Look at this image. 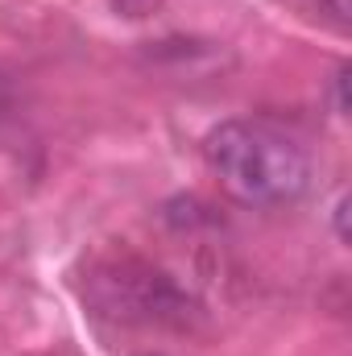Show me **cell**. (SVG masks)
<instances>
[{
	"mask_svg": "<svg viewBox=\"0 0 352 356\" xmlns=\"http://www.w3.org/2000/svg\"><path fill=\"white\" fill-rule=\"evenodd\" d=\"M203 154L220 186L245 207H286L311 186L307 149L265 120L216 124L203 141Z\"/></svg>",
	"mask_w": 352,
	"mask_h": 356,
	"instance_id": "cell-1",
	"label": "cell"
},
{
	"mask_svg": "<svg viewBox=\"0 0 352 356\" xmlns=\"http://www.w3.org/2000/svg\"><path fill=\"white\" fill-rule=\"evenodd\" d=\"M83 302L99 319L137 327H186L199 307L166 269L137 253L95 257L83 273Z\"/></svg>",
	"mask_w": 352,
	"mask_h": 356,
	"instance_id": "cell-2",
	"label": "cell"
},
{
	"mask_svg": "<svg viewBox=\"0 0 352 356\" xmlns=\"http://www.w3.org/2000/svg\"><path fill=\"white\" fill-rule=\"evenodd\" d=\"M344 88H349V67H340L336 79H332V104H336V116H349V95H344Z\"/></svg>",
	"mask_w": 352,
	"mask_h": 356,
	"instance_id": "cell-3",
	"label": "cell"
},
{
	"mask_svg": "<svg viewBox=\"0 0 352 356\" xmlns=\"http://www.w3.org/2000/svg\"><path fill=\"white\" fill-rule=\"evenodd\" d=\"M336 236L340 241H349V191H340V199H336Z\"/></svg>",
	"mask_w": 352,
	"mask_h": 356,
	"instance_id": "cell-4",
	"label": "cell"
},
{
	"mask_svg": "<svg viewBox=\"0 0 352 356\" xmlns=\"http://www.w3.org/2000/svg\"><path fill=\"white\" fill-rule=\"evenodd\" d=\"M154 4H158V0H116V8H120L125 17H145Z\"/></svg>",
	"mask_w": 352,
	"mask_h": 356,
	"instance_id": "cell-5",
	"label": "cell"
}]
</instances>
